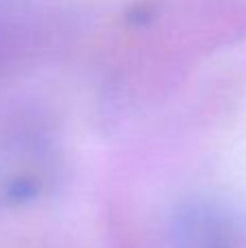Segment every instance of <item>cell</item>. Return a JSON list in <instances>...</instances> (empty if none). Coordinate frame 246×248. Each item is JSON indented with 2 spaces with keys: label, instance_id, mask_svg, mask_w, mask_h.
Instances as JSON below:
<instances>
[{
  "label": "cell",
  "instance_id": "1",
  "mask_svg": "<svg viewBox=\"0 0 246 248\" xmlns=\"http://www.w3.org/2000/svg\"><path fill=\"white\" fill-rule=\"evenodd\" d=\"M170 248H246V216L229 201L192 196L174 207Z\"/></svg>",
  "mask_w": 246,
  "mask_h": 248
}]
</instances>
